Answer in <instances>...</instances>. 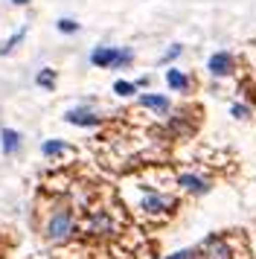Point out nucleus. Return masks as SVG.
I'll list each match as a JSON object with an SVG mask.
<instances>
[{"label":"nucleus","instance_id":"obj_4","mask_svg":"<svg viewBox=\"0 0 256 259\" xmlns=\"http://www.w3.org/2000/svg\"><path fill=\"white\" fill-rule=\"evenodd\" d=\"M84 233L88 236H114L116 233V222L108 210H91L84 219Z\"/></svg>","mask_w":256,"mask_h":259},{"label":"nucleus","instance_id":"obj_3","mask_svg":"<svg viewBox=\"0 0 256 259\" xmlns=\"http://www.w3.org/2000/svg\"><path fill=\"white\" fill-rule=\"evenodd\" d=\"M143 189V198H140V212L149 215V219H163V215H172L175 212V198H169L166 192L151 187H140Z\"/></svg>","mask_w":256,"mask_h":259},{"label":"nucleus","instance_id":"obj_7","mask_svg":"<svg viewBox=\"0 0 256 259\" xmlns=\"http://www.w3.org/2000/svg\"><path fill=\"white\" fill-rule=\"evenodd\" d=\"M178 187L189 192V195H207L209 189H212V181L204 175H198V172H181L178 175Z\"/></svg>","mask_w":256,"mask_h":259},{"label":"nucleus","instance_id":"obj_14","mask_svg":"<svg viewBox=\"0 0 256 259\" xmlns=\"http://www.w3.org/2000/svg\"><path fill=\"white\" fill-rule=\"evenodd\" d=\"M140 88H137V82H125V79H116L114 82V94L116 96H134Z\"/></svg>","mask_w":256,"mask_h":259},{"label":"nucleus","instance_id":"obj_6","mask_svg":"<svg viewBox=\"0 0 256 259\" xmlns=\"http://www.w3.org/2000/svg\"><path fill=\"white\" fill-rule=\"evenodd\" d=\"M233 70H236V56L227 50H216L207 59V73L212 79H227V76H233Z\"/></svg>","mask_w":256,"mask_h":259},{"label":"nucleus","instance_id":"obj_20","mask_svg":"<svg viewBox=\"0 0 256 259\" xmlns=\"http://www.w3.org/2000/svg\"><path fill=\"white\" fill-rule=\"evenodd\" d=\"M149 84H151L149 76H140V79H137V88H140V91H143V88H149Z\"/></svg>","mask_w":256,"mask_h":259},{"label":"nucleus","instance_id":"obj_5","mask_svg":"<svg viewBox=\"0 0 256 259\" xmlns=\"http://www.w3.org/2000/svg\"><path fill=\"white\" fill-rule=\"evenodd\" d=\"M198 256L201 259H233V247H230V242H227L224 236L212 233V236H207V239L201 242Z\"/></svg>","mask_w":256,"mask_h":259},{"label":"nucleus","instance_id":"obj_8","mask_svg":"<svg viewBox=\"0 0 256 259\" xmlns=\"http://www.w3.org/2000/svg\"><path fill=\"white\" fill-rule=\"evenodd\" d=\"M64 119H67L70 125H99V114L93 111L91 105H76V108H70L67 114H64Z\"/></svg>","mask_w":256,"mask_h":259},{"label":"nucleus","instance_id":"obj_16","mask_svg":"<svg viewBox=\"0 0 256 259\" xmlns=\"http://www.w3.org/2000/svg\"><path fill=\"white\" fill-rule=\"evenodd\" d=\"M23 35H26V29H18V32H15V35H12L9 41L3 44V47H0V56H9L12 50H15V47H18V44L23 41Z\"/></svg>","mask_w":256,"mask_h":259},{"label":"nucleus","instance_id":"obj_18","mask_svg":"<svg viewBox=\"0 0 256 259\" xmlns=\"http://www.w3.org/2000/svg\"><path fill=\"white\" fill-rule=\"evenodd\" d=\"M58 32H64V35H73V32H79V24L73 21V18H58Z\"/></svg>","mask_w":256,"mask_h":259},{"label":"nucleus","instance_id":"obj_10","mask_svg":"<svg viewBox=\"0 0 256 259\" xmlns=\"http://www.w3.org/2000/svg\"><path fill=\"white\" fill-rule=\"evenodd\" d=\"M140 105L149 108V111H154V114H169L172 102H169V96L166 94H140Z\"/></svg>","mask_w":256,"mask_h":259},{"label":"nucleus","instance_id":"obj_13","mask_svg":"<svg viewBox=\"0 0 256 259\" xmlns=\"http://www.w3.org/2000/svg\"><path fill=\"white\" fill-rule=\"evenodd\" d=\"M35 84L44 88V91H53V88H56V70H53V67H41L38 76H35Z\"/></svg>","mask_w":256,"mask_h":259},{"label":"nucleus","instance_id":"obj_17","mask_svg":"<svg viewBox=\"0 0 256 259\" xmlns=\"http://www.w3.org/2000/svg\"><path fill=\"white\" fill-rule=\"evenodd\" d=\"M181 56H184V47H181V44H169V50L160 56V61H163V64H172V61L181 59Z\"/></svg>","mask_w":256,"mask_h":259},{"label":"nucleus","instance_id":"obj_21","mask_svg":"<svg viewBox=\"0 0 256 259\" xmlns=\"http://www.w3.org/2000/svg\"><path fill=\"white\" fill-rule=\"evenodd\" d=\"M12 3H15V6H26V3H29V0H12Z\"/></svg>","mask_w":256,"mask_h":259},{"label":"nucleus","instance_id":"obj_1","mask_svg":"<svg viewBox=\"0 0 256 259\" xmlns=\"http://www.w3.org/2000/svg\"><path fill=\"white\" fill-rule=\"evenodd\" d=\"M76 233V212L70 204H58L50 210L44 222V236L47 242H53V245H61V242H67L70 236Z\"/></svg>","mask_w":256,"mask_h":259},{"label":"nucleus","instance_id":"obj_15","mask_svg":"<svg viewBox=\"0 0 256 259\" xmlns=\"http://www.w3.org/2000/svg\"><path fill=\"white\" fill-rule=\"evenodd\" d=\"M230 117H236V119H250V117H253V108L247 105V102H233V105H230Z\"/></svg>","mask_w":256,"mask_h":259},{"label":"nucleus","instance_id":"obj_12","mask_svg":"<svg viewBox=\"0 0 256 259\" xmlns=\"http://www.w3.org/2000/svg\"><path fill=\"white\" fill-rule=\"evenodd\" d=\"M67 152V143L64 140H44L41 143V154L44 157H58V154Z\"/></svg>","mask_w":256,"mask_h":259},{"label":"nucleus","instance_id":"obj_19","mask_svg":"<svg viewBox=\"0 0 256 259\" xmlns=\"http://www.w3.org/2000/svg\"><path fill=\"white\" fill-rule=\"evenodd\" d=\"M163 259H198V250L184 247V250H175V253H169V256H163Z\"/></svg>","mask_w":256,"mask_h":259},{"label":"nucleus","instance_id":"obj_2","mask_svg":"<svg viewBox=\"0 0 256 259\" xmlns=\"http://www.w3.org/2000/svg\"><path fill=\"white\" fill-rule=\"evenodd\" d=\"M134 61L131 47H96L91 53V64L99 70H122Z\"/></svg>","mask_w":256,"mask_h":259},{"label":"nucleus","instance_id":"obj_11","mask_svg":"<svg viewBox=\"0 0 256 259\" xmlns=\"http://www.w3.org/2000/svg\"><path fill=\"white\" fill-rule=\"evenodd\" d=\"M0 146H3V154H15L18 149H21V134H18L15 128H3Z\"/></svg>","mask_w":256,"mask_h":259},{"label":"nucleus","instance_id":"obj_9","mask_svg":"<svg viewBox=\"0 0 256 259\" xmlns=\"http://www.w3.org/2000/svg\"><path fill=\"white\" fill-rule=\"evenodd\" d=\"M166 88L175 91V94H189V91H192V79H189L181 67H169V70H166Z\"/></svg>","mask_w":256,"mask_h":259}]
</instances>
